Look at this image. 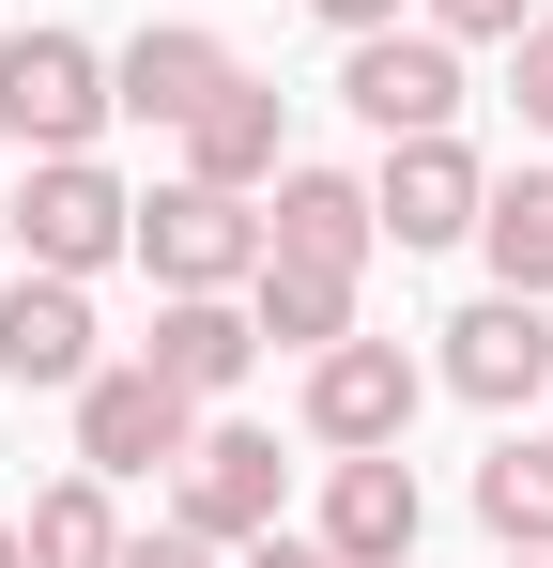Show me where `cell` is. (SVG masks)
Wrapping results in <instances>:
<instances>
[{"mask_svg":"<svg viewBox=\"0 0 553 568\" xmlns=\"http://www.w3.org/2000/svg\"><path fill=\"white\" fill-rule=\"evenodd\" d=\"M170 476H184V507H170V523H200L215 554H247V538L276 523V430H200Z\"/></svg>","mask_w":553,"mask_h":568,"instance_id":"cell-12","label":"cell"},{"mask_svg":"<svg viewBox=\"0 0 553 568\" xmlns=\"http://www.w3.org/2000/svg\"><path fill=\"white\" fill-rule=\"evenodd\" d=\"M16 246H31L47 277H92V262L139 246V200L108 185L92 154H31V185H16Z\"/></svg>","mask_w":553,"mask_h":568,"instance_id":"cell-3","label":"cell"},{"mask_svg":"<svg viewBox=\"0 0 553 568\" xmlns=\"http://www.w3.org/2000/svg\"><path fill=\"white\" fill-rule=\"evenodd\" d=\"M231 568H339V554H323V538H292V523H262V538H247Z\"/></svg>","mask_w":553,"mask_h":568,"instance_id":"cell-23","label":"cell"},{"mask_svg":"<svg viewBox=\"0 0 553 568\" xmlns=\"http://www.w3.org/2000/svg\"><path fill=\"white\" fill-rule=\"evenodd\" d=\"M0 568H31V538H16V523H0Z\"/></svg>","mask_w":553,"mask_h":568,"instance_id":"cell-25","label":"cell"},{"mask_svg":"<svg viewBox=\"0 0 553 568\" xmlns=\"http://www.w3.org/2000/svg\"><path fill=\"white\" fill-rule=\"evenodd\" d=\"M507 108H523V123H539V139H553V16H539V31H523V47H507Z\"/></svg>","mask_w":553,"mask_h":568,"instance_id":"cell-21","label":"cell"},{"mask_svg":"<svg viewBox=\"0 0 553 568\" xmlns=\"http://www.w3.org/2000/svg\"><path fill=\"white\" fill-rule=\"evenodd\" d=\"M507 568H553V554H507Z\"/></svg>","mask_w":553,"mask_h":568,"instance_id":"cell-27","label":"cell"},{"mask_svg":"<svg viewBox=\"0 0 553 568\" xmlns=\"http://www.w3.org/2000/svg\"><path fill=\"white\" fill-rule=\"evenodd\" d=\"M123 568H231V554H215L200 523H154V538H123Z\"/></svg>","mask_w":553,"mask_h":568,"instance_id":"cell-22","label":"cell"},{"mask_svg":"<svg viewBox=\"0 0 553 568\" xmlns=\"http://www.w3.org/2000/svg\"><path fill=\"white\" fill-rule=\"evenodd\" d=\"M446 384L476 399V415L553 399V323H539V292H476V307L446 323Z\"/></svg>","mask_w":553,"mask_h":568,"instance_id":"cell-11","label":"cell"},{"mask_svg":"<svg viewBox=\"0 0 553 568\" xmlns=\"http://www.w3.org/2000/svg\"><path fill=\"white\" fill-rule=\"evenodd\" d=\"M308 16H323L339 47H354V31H400V0H308Z\"/></svg>","mask_w":553,"mask_h":568,"instance_id":"cell-24","label":"cell"},{"mask_svg":"<svg viewBox=\"0 0 553 568\" xmlns=\"http://www.w3.org/2000/svg\"><path fill=\"white\" fill-rule=\"evenodd\" d=\"M184 446H200V399H184L170 369L123 354V369L78 384V462H92V476H154V462H184Z\"/></svg>","mask_w":553,"mask_h":568,"instance_id":"cell-5","label":"cell"},{"mask_svg":"<svg viewBox=\"0 0 553 568\" xmlns=\"http://www.w3.org/2000/svg\"><path fill=\"white\" fill-rule=\"evenodd\" d=\"M476 246H492V292H539L553 307V170H507L476 200Z\"/></svg>","mask_w":553,"mask_h":568,"instance_id":"cell-17","label":"cell"},{"mask_svg":"<svg viewBox=\"0 0 553 568\" xmlns=\"http://www.w3.org/2000/svg\"><path fill=\"white\" fill-rule=\"evenodd\" d=\"M16 538H31V568H123V523H108V476H62V491H31V523H16Z\"/></svg>","mask_w":553,"mask_h":568,"instance_id":"cell-18","label":"cell"},{"mask_svg":"<svg viewBox=\"0 0 553 568\" xmlns=\"http://www.w3.org/2000/svg\"><path fill=\"white\" fill-rule=\"evenodd\" d=\"M262 246H276V262H354V277H369L384 215H369V185H354V170H308V154H292V170L262 185Z\"/></svg>","mask_w":553,"mask_h":568,"instance_id":"cell-13","label":"cell"},{"mask_svg":"<svg viewBox=\"0 0 553 568\" xmlns=\"http://www.w3.org/2000/svg\"><path fill=\"white\" fill-rule=\"evenodd\" d=\"M139 369H170L184 399H231V384L262 369V323H247V292H170V307H154V338H139Z\"/></svg>","mask_w":553,"mask_h":568,"instance_id":"cell-14","label":"cell"},{"mask_svg":"<svg viewBox=\"0 0 553 568\" xmlns=\"http://www.w3.org/2000/svg\"><path fill=\"white\" fill-rule=\"evenodd\" d=\"M476 523H492L507 554H553V446H492V462H476Z\"/></svg>","mask_w":553,"mask_h":568,"instance_id":"cell-19","label":"cell"},{"mask_svg":"<svg viewBox=\"0 0 553 568\" xmlns=\"http://www.w3.org/2000/svg\"><path fill=\"white\" fill-rule=\"evenodd\" d=\"M231 78H247V62H231L200 16H154V31H123V47H108V108H123V123H170V139L231 93Z\"/></svg>","mask_w":553,"mask_h":568,"instance_id":"cell-6","label":"cell"},{"mask_svg":"<svg viewBox=\"0 0 553 568\" xmlns=\"http://www.w3.org/2000/svg\"><path fill=\"white\" fill-rule=\"evenodd\" d=\"M139 262H154V292H247V277H262V215L184 170V185L139 200Z\"/></svg>","mask_w":553,"mask_h":568,"instance_id":"cell-2","label":"cell"},{"mask_svg":"<svg viewBox=\"0 0 553 568\" xmlns=\"http://www.w3.org/2000/svg\"><path fill=\"white\" fill-rule=\"evenodd\" d=\"M247 323H262L276 354H323V338H354V262H276V246H262V277H247Z\"/></svg>","mask_w":553,"mask_h":568,"instance_id":"cell-16","label":"cell"},{"mask_svg":"<svg viewBox=\"0 0 553 568\" xmlns=\"http://www.w3.org/2000/svg\"><path fill=\"white\" fill-rule=\"evenodd\" d=\"M92 123H108V47L16 31V47H0V139H16V154H92Z\"/></svg>","mask_w":553,"mask_h":568,"instance_id":"cell-1","label":"cell"},{"mask_svg":"<svg viewBox=\"0 0 553 568\" xmlns=\"http://www.w3.org/2000/svg\"><path fill=\"white\" fill-rule=\"evenodd\" d=\"M476 200H492V170H476V139H384V170H369V215H384V246H461L476 231Z\"/></svg>","mask_w":553,"mask_h":568,"instance_id":"cell-7","label":"cell"},{"mask_svg":"<svg viewBox=\"0 0 553 568\" xmlns=\"http://www.w3.org/2000/svg\"><path fill=\"white\" fill-rule=\"evenodd\" d=\"M0 246H16V185H0Z\"/></svg>","mask_w":553,"mask_h":568,"instance_id":"cell-26","label":"cell"},{"mask_svg":"<svg viewBox=\"0 0 553 568\" xmlns=\"http://www.w3.org/2000/svg\"><path fill=\"white\" fill-rule=\"evenodd\" d=\"M431 31H446V47H523L539 0H431Z\"/></svg>","mask_w":553,"mask_h":568,"instance_id":"cell-20","label":"cell"},{"mask_svg":"<svg viewBox=\"0 0 553 568\" xmlns=\"http://www.w3.org/2000/svg\"><path fill=\"white\" fill-rule=\"evenodd\" d=\"M184 170L231 185V200H262L276 170H292V154H276V78H231V93L200 108V123H184Z\"/></svg>","mask_w":553,"mask_h":568,"instance_id":"cell-15","label":"cell"},{"mask_svg":"<svg viewBox=\"0 0 553 568\" xmlns=\"http://www.w3.org/2000/svg\"><path fill=\"white\" fill-rule=\"evenodd\" d=\"M339 108H354L369 139H446V123H461V47H446V31H354Z\"/></svg>","mask_w":553,"mask_h":568,"instance_id":"cell-4","label":"cell"},{"mask_svg":"<svg viewBox=\"0 0 553 568\" xmlns=\"http://www.w3.org/2000/svg\"><path fill=\"white\" fill-rule=\"evenodd\" d=\"M415 430V354L400 338H323L308 354V446H400Z\"/></svg>","mask_w":553,"mask_h":568,"instance_id":"cell-10","label":"cell"},{"mask_svg":"<svg viewBox=\"0 0 553 568\" xmlns=\"http://www.w3.org/2000/svg\"><path fill=\"white\" fill-rule=\"evenodd\" d=\"M415 523H431V491L400 446H339L323 462V554L339 568H415Z\"/></svg>","mask_w":553,"mask_h":568,"instance_id":"cell-9","label":"cell"},{"mask_svg":"<svg viewBox=\"0 0 553 568\" xmlns=\"http://www.w3.org/2000/svg\"><path fill=\"white\" fill-rule=\"evenodd\" d=\"M92 369H108V354H92V277H47V262H31V277L0 292V384H16V399H78Z\"/></svg>","mask_w":553,"mask_h":568,"instance_id":"cell-8","label":"cell"}]
</instances>
